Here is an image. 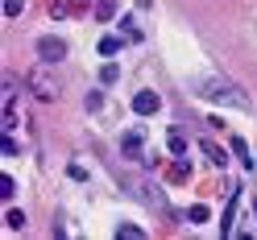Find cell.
Returning <instances> with one entry per match:
<instances>
[{"label": "cell", "instance_id": "cell-1", "mask_svg": "<svg viewBox=\"0 0 257 240\" xmlns=\"http://www.w3.org/2000/svg\"><path fill=\"white\" fill-rule=\"evenodd\" d=\"M195 95H203V100H212V104H224V108H249V95L240 91L232 79H224V75L203 79V83L195 87Z\"/></svg>", "mask_w": 257, "mask_h": 240}, {"label": "cell", "instance_id": "cell-2", "mask_svg": "<svg viewBox=\"0 0 257 240\" xmlns=\"http://www.w3.org/2000/svg\"><path fill=\"white\" fill-rule=\"evenodd\" d=\"M25 83H29V91H34V100H42V104H54L58 100V87H62L46 67H34V71L25 75Z\"/></svg>", "mask_w": 257, "mask_h": 240}, {"label": "cell", "instance_id": "cell-3", "mask_svg": "<svg viewBox=\"0 0 257 240\" xmlns=\"http://www.w3.org/2000/svg\"><path fill=\"white\" fill-rule=\"evenodd\" d=\"M133 186H137L133 195H137L141 203H146V207H154L158 215H170V203H166V195H162V190H158L154 182H133Z\"/></svg>", "mask_w": 257, "mask_h": 240}, {"label": "cell", "instance_id": "cell-4", "mask_svg": "<svg viewBox=\"0 0 257 240\" xmlns=\"http://www.w3.org/2000/svg\"><path fill=\"white\" fill-rule=\"evenodd\" d=\"M38 54H42V62H62L67 58V42L46 34V38H38Z\"/></svg>", "mask_w": 257, "mask_h": 240}, {"label": "cell", "instance_id": "cell-5", "mask_svg": "<svg viewBox=\"0 0 257 240\" xmlns=\"http://www.w3.org/2000/svg\"><path fill=\"white\" fill-rule=\"evenodd\" d=\"M91 0H50V17L62 21V17H75V13H87Z\"/></svg>", "mask_w": 257, "mask_h": 240}, {"label": "cell", "instance_id": "cell-6", "mask_svg": "<svg viewBox=\"0 0 257 240\" xmlns=\"http://www.w3.org/2000/svg\"><path fill=\"white\" fill-rule=\"evenodd\" d=\"M158 108H162V95H158V91H137L133 95V112H137V116H154Z\"/></svg>", "mask_w": 257, "mask_h": 240}, {"label": "cell", "instance_id": "cell-7", "mask_svg": "<svg viewBox=\"0 0 257 240\" xmlns=\"http://www.w3.org/2000/svg\"><path fill=\"white\" fill-rule=\"evenodd\" d=\"M166 141H170V153H174V157H183V153H187V137H183V129H170Z\"/></svg>", "mask_w": 257, "mask_h": 240}, {"label": "cell", "instance_id": "cell-8", "mask_svg": "<svg viewBox=\"0 0 257 240\" xmlns=\"http://www.w3.org/2000/svg\"><path fill=\"white\" fill-rule=\"evenodd\" d=\"M5 228H9V232H21V228H25V211L9 207V211H5Z\"/></svg>", "mask_w": 257, "mask_h": 240}, {"label": "cell", "instance_id": "cell-9", "mask_svg": "<svg viewBox=\"0 0 257 240\" xmlns=\"http://www.w3.org/2000/svg\"><path fill=\"white\" fill-rule=\"evenodd\" d=\"M203 153H207V162H212V166H224V162H228V157H224V149L216 145V141H203Z\"/></svg>", "mask_w": 257, "mask_h": 240}, {"label": "cell", "instance_id": "cell-10", "mask_svg": "<svg viewBox=\"0 0 257 240\" xmlns=\"http://www.w3.org/2000/svg\"><path fill=\"white\" fill-rule=\"evenodd\" d=\"M232 153L240 157V162H245V170H253V153H249V145H245L240 137H232Z\"/></svg>", "mask_w": 257, "mask_h": 240}, {"label": "cell", "instance_id": "cell-11", "mask_svg": "<svg viewBox=\"0 0 257 240\" xmlns=\"http://www.w3.org/2000/svg\"><path fill=\"white\" fill-rule=\"evenodd\" d=\"M162 174H166V178H170V182H183V178H187V174H191V170H187V162H183V157H179V162H174V166H166Z\"/></svg>", "mask_w": 257, "mask_h": 240}, {"label": "cell", "instance_id": "cell-12", "mask_svg": "<svg viewBox=\"0 0 257 240\" xmlns=\"http://www.w3.org/2000/svg\"><path fill=\"white\" fill-rule=\"evenodd\" d=\"M187 219H191V223H207V219H212V211H207L203 203H195V207H187Z\"/></svg>", "mask_w": 257, "mask_h": 240}, {"label": "cell", "instance_id": "cell-13", "mask_svg": "<svg viewBox=\"0 0 257 240\" xmlns=\"http://www.w3.org/2000/svg\"><path fill=\"white\" fill-rule=\"evenodd\" d=\"M100 54L104 58H116L120 54V38H100Z\"/></svg>", "mask_w": 257, "mask_h": 240}, {"label": "cell", "instance_id": "cell-14", "mask_svg": "<svg viewBox=\"0 0 257 240\" xmlns=\"http://www.w3.org/2000/svg\"><path fill=\"white\" fill-rule=\"evenodd\" d=\"M95 17H100V21H112V17H116V0H100V5H95Z\"/></svg>", "mask_w": 257, "mask_h": 240}, {"label": "cell", "instance_id": "cell-15", "mask_svg": "<svg viewBox=\"0 0 257 240\" xmlns=\"http://www.w3.org/2000/svg\"><path fill=\"white\" fill-rule=\"evenodd\" d=\"M17 129V108H13V95L5 100V133H13Z\"/></svg>", "mask_w": 257, "mask_h": 240}, {"label": "cell", "instance_id": "cell-16", "mask_svg": "<svg viewBox=\"0 0 257 240\" xmlns=\"http://www.w3.org/2000/svg\"><path fill=\"white\" fill-rule=\"evenodd\" d=\"M116 236H120V240H141L146 232H141L137 223H120V228H116Z\"/></svg>", "mask_w": 257, "mask_h": 240}, {"label": "cell", "instance_id": "cell-17", "mask_svg": "<svg viewBox=\"0 0 257 240\" xmlns=\"http://www.w3.org/2000/svg\"><path fill=\"white\" fill-rule=\"evenodd\" d=\"M21 13H25V0H5V17H13V21H17Z\"/></svg>", "mask_w": 257, "mask_h": 240}, {"label": "cell", "instance_id": "cell-18", "mask_svg": "<svg viewBox=\"0 0 257 240\" xmlns=\"http://www.w3.org/2000/svg\"><path fill=\"white\" fill-rule=\"evenodd\" d=\"M120 145H124V153H137V149H141V133H124Z\"/></svg>", "mask_w": 257, "mask_h": 240}, {"label": "cell", "instance_id": "cell-19", "mask_svg": "<svg viewBox=\"0 0 257 240\" xmlns=\"http://www.w3.org/2000/svg\"><path fill=\"white\" fill-rule=\"evenodd\" d=\"M0 149H5V157H17V141H13V133H5V141H0Z\"/></svg>", "mask_w": 257, "mask_h": 240}, {"label": "cell", "instance_id": "cell-20", "mask_svg": "<svg viewBox=\"0 0 257 240\" xmlns=\"http://www.w3.org/2000/svg\"><path fill=\"white\" fill-rule=\"evenodd\" d=\"M124 38H133V42L141 38V29H137V21H133V17H124Z\"/></svg>", "mask_w": 257, "mask_h": 240}, {"label": "cell", "instance_id": "cell-21", "mask_svg": "<svg viewBox=\"0 0 257 240\" xmlns=\"http://www.w3.org/2000/svg\"><path fill=\"white\" fill-rule=\"evenodd\" d=\"M100 83H116V67H112V62L100 71Z\"/></svg>", "mask_w": 257, "mask_h": 240}, {"label": "cell", "instance_id": "cell-22", "mask_svg": "<svg viewBox=\"0 0 257 240\" xmlns=\"http://www.w3.org/2000/svg\"><path fill=\"white\" fill-rule=\"evenodd\" d=\"M13 186H17V182H13L9 174H5V178H0V195H5V199H13Z\"/></svg>", "mask_w": 257, "mask_h": 240}, {"label": "cell", "instance_id": "cell-23", "mask_svg": "<svg viewBox=\"0 0 257 240\" xmlns=\"http://www.w3.org/2000/svg\"><path fill=\"white\" fill-rule=\"evenodd\" d=\"M253 215H257V199H253Z\"/></svg>", "mask_w": 257, "mask_h": 240}]
</instances>
